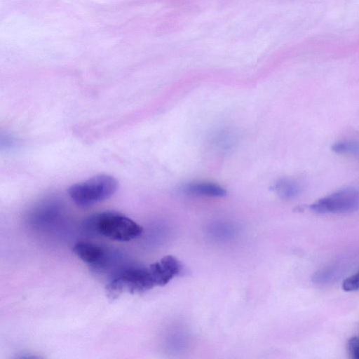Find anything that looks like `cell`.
<instances>
[{
	"instance_id": "1",
	"label": "cell",
	"mask_w": 359,
	"mask_h": 359,
	"mask_svg": "<svg viewBox=\"0 0 359 359\" xmlns=\"http://www.w3.org/2000/svg\"><path fill=\"white\" fill-rule=\"evenodd\" d=\"M85 227L92 232L117 241H129L139 237L142 227L133 219L114 211H104L89 217Z\"/></svg>"
},
{
	"instance_id": "2",
	"label": "cell",
	"mask_w": 359,
	"mask_h": 359,
	"mask_svg": "<svg viewBox=\"0 0 359 359\" xmlns=\"http://www.w3.org/2000/svg\"><path fill=\"white\" fill-rule=\"evenodd\" d=\"M117 188L118 182L114 177L102 174L72 184L68 194L77 205L88 207L110 198Z\"/></svg>"
},
{
	"instance_id": "3",
	"label": "cell",
	"mask_w": 359,
	"mask_h": 359,
	"mask_svg": "<svg viewBox=\"0 0 359 359\" xmlns=\"http://www.w3.org/2000/svg\"><path fill=\"white\" fill-rule=\"evenodd\" d=\"M155 286L148 267L132 266L121 271L109 282L107 294L111 299L123 292L140 294Z\"/></svg>"
},
{
	"instance_id": "4",
	"label": "cell",
	"mask_w": 359,
	"mask_h": 359,
	"mask_svg": "<svg viewBox=\"0 0 359 359\" xmlns=\"http://www.w3.org/2000/svg\"><path fill=\"white\" fill-rule=\"evenodd\" d=\"M310 208L320 214L344 213L359 209V191L345 189L325 196L315 203Z\"/></svg>"
},
{
	"instance_id": "5",
	"label": "cell",
	"mask_w": 359,
	"mask_h": 359,
	"mask_svg": "<svg viewBox=\"0 0 359 359\" xmlns=\"http://www.w3.org/2000/svg\"><path fill=\"white\" fill-rule=\"evenodd\" d=\"M155 285L163 286L174 277L182 273V263L172 255H166L149 266Z\"/></svg>"
},
{
	"instance_id": "6",
	"label": "cell",
	"mask_w": 359,
	"mask_h": 359,
	"mask_svg": "<svg viewBox=\"0 0 359 359\" xmlns=\"http://www.w3.org/2000/svg\"><path fill=\"white\" fill-rule=\"evenodd\" d=\"M72 250L80 259L93 267L104 266L108 259L106 250L92 243L78 242Z\"/></svg>"
},
{
	"instance_id": "7",
	"label": "cell",
	"mask_w": 359,
	"mask_h": 359,
	"mask_svg": "<svg viewBox=\"0 0 359 359\" xmlns=\"http://www.w3.org/2000/svg\"><path fill=\"white\" fill-rule=\"evenodd\" d=\"M182 191L195 196L220 198L226 195V191L214 182L198 181L189 182L182 187Z\"/></svg>"
},
{
	"instance_id": "8",
	"label": "cell",
	"mask_w": 359,
	"mask_h": 359,
	"mask_svg": "<svg viewBox=\"0 0 359 359\" xmlns=\"http://www.w3.org/2000/svg\"><path fill=\"white\" fill-rule=\"evenodd\" d=\"M273 189L284 199L294 198L300 192L299 184L295 180L288 177L279 179L274 184Z\"/></svg>"
},
{
	"instance_id": "9",
	"label": "cell",
	"mask_w": 359,
	"mask_h": 359,
	"mask_svg": "<svg viewBox=\"0 0 359 359\" xmlns=\"http://www.w3.org/2000/svg\"><path fill=\"white\" fill-rule=\"evenodd\" d=\"M332 149L337 154L359 156V141L343 140L335 142Z\"/></svg>"
},
{
	"instance_id": "10",
	"label": "cell",
	"mask_w": 359,
	"mask_h": 359,
	"mask_svg": "<svg viewBox=\"0 0 359 359\" xmlns=\"http://www.w3.org/2000/svg\"><path fill=\"white\" fill-rule=\"evenodd\" d=\"M337 270L332 267L319 270L313 276V280L318 283L330 281L336 276Z\"/></svg>"
},
{
	"instance_id": "11",
	"label": "cell",
	"mask_w": 359,
	"mask_h": 359,
	"mask_svg": "<svg viewBox=\"0 0 359 359\" xmlns=\"http://www.w3.org/2000/svg\"><path fill=\"white\" fill-rule=\"evenodd\" d=\"M342 287L343 290L346 292L359 290V271L346 278L343 282Z\"/></svg>"
},
{
	"instance_id": "12",
	"label": "cell",
	"mask_w": 359,
	"mask_h": 359,
	"mask_svg": "<svg viewBox=\"0 0 359 359\" xmlns=\"http://www.w3.org/2000/svg\"><path fill=\"white\" fill-rule=\"evenodd\" d=\"M347 348L351 358L359 359V337L351 338L348 341Z\"/></svg>"
}]
</instances>
